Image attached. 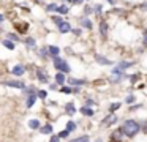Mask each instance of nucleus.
<instances>
[{
	"label": "nucleus",
	"mask_w": 147,
	"mask_h": 142,
	"mask_svg": "<svg viewBox=\"0 0 147 142\" xmlns=\"http://www.w3.org/2000/svg\"><path fill=\"white\" fill-rule=\"evenodd\" d=\"M122 133H123L125 136H128V137H133L136 133H139L141 129V125L138 122H134V120H125V123L122 125Z\"/></svg>",
	"instance_id": "nucleus-1"
},
{
	"label": "nucleus",
	"mask_w": 147,
	"mask_h": 142,
	"mask_svg": "<svg viewBox=\"0 0 147 142\" xmlns=\"http://www.w3.org/2000/svg\"><path fill=\"white\" fill-rule=\"evenodd\" d=\"M54 66L59 69V71H63V73H70V66L65 60L59 59V57H54Z\"/></svg>",
	"instance_id": "nucleus-2"
},
{
	"label": "nucleus",
	"mask_w": 147,
	"mask_h": 142,
	"mask_svg": "<svg viewBox=\"0 0 147 142\" xmlns=\"http://www.w3.org/2000/svg\"><path fill=\"white\" fill-rule=\"evenodd\" d=\"M3 85H7V87H14V88H26V84L21 81H5Z\"/></svg>",
	"instance_id": "nucleus-3"
},
{
	"label": "nucleus",
	"mask_w": 147,
	"mask_h": 142,
	"mask_svg": "<svg viewBox=\"0 0 147 142\" xmlns=\"http://www.w3.org/2000/svg\"><path fill=\"white\" fill-rule=\"evenodd\" d=\"M115 122H117V115L111 112V115H108L106 118H103L101 123H103L105 126H109V125H112V123H115Z\"/></svg>",
	"instance_id": "nucleus-4"
},
{
	"label": "nucleus",
	"mask_w": 147,
	"mask_h": 142,
	"mask_svg": "<svg viewBox=\"0 0 147 142\" xmlns=\"http://www.w3.org/2000/svg\"><path fill=\"white\" fill-rule=\"evenodd\" d=\"M122 76H123V73H122L119 68H115L114 71H112V74H111V81L112 82H119L122 79Z\"/></svg>",
	"instance_id": "nucleus-5"
},
{
	"label": "nucleus",
	"mask_w": 147,
	"mask_h": 142,
	"mask_svg": "<svg viewBox=\"0 0 147 142\" xmlns=\"http://www.w3.org/2000/svg\"><path fill=\"white\" fill-rule=\"evenodd\" d=\"M100 35H101L103 38L108 36V24H106V21L100 22Z\"/></svg>",
	"instance_id": "nucleus-6"
},
{
	"label": "nucleus",
	"mask_w": 147,
	"mask_h": 142,
	"mask_svg": "<svg viewBox=\"0 0 147 142\" xmlns=\"http://www.w3.org/2000/svg\"><path fill=\"white\" fill-rule=\"evenodd\" d=\"M11 73H13L14 76H22L24 73H26V68H24L22 65H16V66L13 68V71H11Z\"/></svg>",
	"instance_id": "nucleus-7"
},
{
	"label": "nucleus",
	"mask_w": 147,
	"mask_h": 142,
	"mask_svg": "<svg viewBox=\"0 0 147 142\" xmlns=\"http://www.w3.org/2000/svg\"><path fill=\"white\" fill-rule=\"evenodd\" d=\"M59 30H60L62 33H67V32L71 30V27H70V24H68L67 21H63V22H60V24H59Z\"/></svg>",
	"instance_id": "nucleus-8"
},
{
	"label": "nucleus",
	"mask_w": 147,
	"mask_h": 142,
	"mask_svg": "<svg viewBox=\"0 0 147 142\" xmlns=\"http://www.w3.org/2000/svg\"><path fill=\"white\" fill-rule=\"evenodd\" d=\"M95 59H96V62H98V63H101V65H112V62H111V60H108L106 57L98 55V54L95 55Z\"/></svg>",
	"instance_id": "nucleus-9"
},
{
	"label": "nucleus",
	"mask_w": 147,
	"mask_h": 142,
	"mask_svg": "<svg viewBox=\"0 0 147 142\" xmlns=\"http://www.w3.org/2000/svg\"><path fill=\"white\" fill-rule=\"evenodd\" d=\"M65 81H67V77H65L63 71H62V73H57V74H55V82H57L59 85H63Z\"/></svg>",
	"instance_id": "nucleus-10"
},
{
	"label": "nucleus",
	"mask_w": 147,
	"mask_h": 142,
	"mask_svg": "<svg viewBox=\"0 0 147 142\" xmlns=\"http://www.w3.org/2000/svg\"><path fill=\"white\" fill-rule=\"evenodd\" d=\"M14 43H16V41H13V40H8V38H7V40H3V46L7 47V49H11V50L14 49Z\"/></svg>",
	"instance_id": "nucleus-11"
},
{
	"label": "nucleus",
	"mask_w": 147,
	"mask_h": 142,
	"mask_svg": "<svg viewBox=\"0 0 147 142\" xmlns=\"http://www.w3.org/2000/svg\"><path fill=\"white\" fill-rule=\"evenodd\" d=\"M48 52L51 54L52 57H57V55H59V52H60V49H59L57 46H51V47L48 49Z\"/></svg>",
	"instance_id": "nucleus-12"
},
{
	"label": "nucleus",
	"mask_w": 147,
	"mask_h": 142,
	"mask_svg": "<svg viewBox=\"0 0 147 142\" xmlns=\"http://www.w3.org/2000/svg\"><path fill=\"white\" fill-rule=\"evenodd\" d=\"M35 100H36V95H35V93H33V95H29V96H27V107H32L33 103H35Z\"/></svg>",
	"instance_id": "nucleus-13"
},
{
	"label": "nucleus",
	"mask_w": 147,
	"mask_h": 142,
	"mask_svg": "<svg viewBox=\"0 0 147 142\" xmlns=\"http://www.w3.org/2000/svg\"><path fill=\"white\" fill-rule=\"evenodd\" d=\"M68 82H70L71 85H82V84H86V81H84V79H74V77H71Z\"/></svg>",
	"instance_id": "nucleus-14"
},
{
	"label": "nucleus",
	"mask_w": 147,
	"mask_h": 142,
	"mask_svg": "<svg viewBox=\"0 0 147 142\" xmlns=\"http://www.w3.org/2000/svg\"><path fill=\"white\" fill-rule=\"evenodd\" d=\"M81 112H82V114H84V115H89V117H92V115H93V114H95V112H93V110H92V109H90V107H89V106H84V107H82V109H81Z\"/></svg>",
	"instance_id": "nucleus-15"
},
{
	"label": "nucleus",
	"mask_w": 147,
	"mask_h": 142,
	"mask_svg": "<svg viewBox=\"0 0 147 142\" xmlns=\"http://www.w3.org/2000/svg\"><path fill=\"white\" fill-rule=\"evenodd\" d=\"M29 126H30L32 129H38V128H40V120H36V118L30 120V122H29Z\"/></svg>",
	"instance_id": "nucleus-16"
},
{
	"label": "nucleus",
	"mask_w": 147,
	"mask_h": 142,
	"mask_svg": "<svg viewBox=\"0 0 147 142\" xmlns=\"http://www.w3.org/2000/svg\"><path fill=\"white\" fill-rule=\"evenodd\" d=\"M65 109H67V112L70 114V115H73V114L76 112V109H74V104H73V103H68L67 106H65Z\"/></svg>",
	"instance_id": "nucleus-17"
},
{
	"label": "nucleus",
	"mask_w": 147,
	"mask_h": 142,
	"mask_svg": "<svg viewBox=\"0 0 147 142\" xmlns=\"http://www.w3.org/2000/svg\"><path fill=\"white\" fill-rule=\"evenodd\" d=\"M41 133H43V134H51V133H52V126L51 125L41 126Z\"/></svg>",
	"instance_id": "nucleus-18"
},
{
	"label": "nucleus",
	"mask_w": 147,
	"mask_h": 142,
	"mask_svg": "<svg viewBox=\"0 0 147 142\" xmlns=\"http://www.w3.org/2000/svg\"><path fill=\"white\" fill-rule=\"evenodd\" d=\"M36 76H38V79H40V81H41V82H46V81H48V77H46V74H45V73L41 71V69H40V71L36 73Z\"/></svg>",
	"instance_id": "nucleus-19"
},
{
	"label": "nucleus",
	"mask_w": 147,
	"mask_h": 142,
	"mask_svg": "<svg viewBox=\"0 0 147 142\" xmlns=\"http://www.w3.org/2000/svg\"><path fill=\"white\" fill-rule=\"evenodd\" d=\"M57 11L60 13V14H67V13H68V6L60 5V6H57Z\"/></svg>",
	"instance_id": "nucleus-20"
},
{
	"label": "nucleus",
	"mask_w": 147,
	"mask_h": 142,
	"mask_svg": "<svg viewBox=\"0 0 147 142\" xmlns=\"http://www.w3.org/2000/svg\"><path fill=\"white\" fill-rule=\"evenodd\" d=\"M71 142H89V136H81L78 139H73Z\"/></svg>",
	"instance_id": "nucleus-21"
},
{
	"label": "nucleus",
	"mask_w": 147,
	"mask_h": 142,
	"mask_svg": "<svg viewBox=\"0 0 147 142\" xmlns=\"http://www.w3.org/2000/svg\"><path fill=\"white\" fill-rule=\"evenodd\" d=\"M67 129H68V131H74V129H76V123L70 120V122H68V125H67Z\"/></svg>",
	"instance_id": "nucleus-22"
},
{
	"label": "nucleus",
	"mask_w": 147,
	"mask_h": 142,
	"mask_svg": "<svg viewBox=\"0 0 147 142\" xmlns=\"http://www.w3.org/2000/svg\"><path fill=\"white\" fill-rule=\"evenodd\" d=\"M82 27L92 28V22H90V19H84V21H82Z\"/></svg>",
	"instance_id": "nucleus-23"
},
{
	"label": "nucleus",
	"mask_w": 147,
	"mask_h": 142,
	"mask_svg": "<svg viewBox=\"0 0 147 142\" xmlns=\"http://www.w3.org/2000/svg\"><path fill=\"white\" fill-rule=\"evenodd\" d=\"M119 107H120V103H114V104H111V107H109V110H111V112L114 114V110H117Z\"/></svg>",
	"instance_id": "nucleus-24"
},
{
	"label": "nucleus",
	"mask_w": 147,
	"mask_h": 142,
	"mask_svg": "<svg viewBox=\"0 0 147 142\" xmlns=\"http://www.w3.org/2000/svg\"><path fill=\"white\" fill-rule=\"evenodd\" d=\"M133 63H130V62H120L119 63V68H128V66H131Z\"/></svg>",
	"instance_id": "nucleus-25"
},
{
	"label": "nucleus",
	"mask_w": 147,
	"mask_h": 142,
	"mask_svg": "<svg viewBox=\"0 0 147 142\" xmlns=\"http://www.w3.org/2000/svg\"><path fill=\"white\" fill-rule=\"evenodd\" d=\"M125 101H127L128 104H133V103H134V96H133V95H128L127 100H125Z\"/></svg>",
	"instance_id": "nucleus-26"
},
{
	"label": "nucleus",
	"mask_w": 147,
	"mask_h": 142,
	"mask_svg": "<svg viewBox=\"0 0 147 142\" xmlns=\"http://www.w3.org/2000/svg\"><path fill=\"white\" fill-rule=\"evenodd\" d=\"M68 134H70V131H68V129H65V131H60V133H59V136H60V139H62V137H67Z\"/></svg>",
	"instance_id": "nucleus-27"
},
{
	"label": "nucleus",
	"mask_w": 147,
	"mask_h": 142,
	"mask_svg": "<svg viewBox=\"0 0 147 142\" xmlns=\"http://www.w3.org/2000/svg\"><path fill=\"white\" fill-rule=\"evenodd\" d=\"M26 43L29 44V46H35V40H33V38H27Z\"/></svg>",
	"instance_id": "nucleus-28"
},
{
	"label": "nucleus",
	"mask_w": 147,
	"mask_h": 142,
	"mask_svg": "<svg viewBox=\"0 0 147 142\" xmlns=\"http://www.w3.org/2000/svg\"><path fill=\"white\" fill-rule=\"evenodd\" d=\"M48 9L49 11H54V9H57V5H55V3H51V5H48Z\"/></svg>",
	"instance_id": "nucleus-29"
},
{
	"label": "nucleus",
	"mask_w": 147,
	"mask_h": 142,
	"mask_svg": "<svg viewBox=\"0 0 147 142\" xmlns=\"http://www.w3.org/2000/svg\"><path fill=\"white\" fill-rule=\"evenodd\" d=\"M60 141V136H51V141L49 142H59Z\"/></svg>",
	"instance_id": "nucleus-30"
},
{
	"label": "nucleus",
	"mask_w": 147,
	"mask_h": 142,
	"mask_svg": "<svg viewBox=\"0 0 147 142\" xmlns=\"http://www.w3.org/2000/svg\"><path fill=\"white\" fill-rule=\"evenodd\" d=\"M38 96H40V98H46V96H48V93H46L45 90H40V92H38Z\"/></svg>",
	"instance_id": "nucleus-31"
},
{
	"label": "nucleus",
	"mask_w": 147,
	"mask_h": 142,
	"mask_svg": "<svg viewBox=\"0 0 147 142\" xmlns=\"http://www.w3.org/2000/svg\"><path fill=\"white\" fill-rule=\"evenodd\" d=\"M8 40H13V41H19V38H18L16 35H13V33H11V35H8Z\"/></svg>",
	"instance_id": "nucleus-32"
},
{
	"label": "nucleus",
	"mask_w": 147,
	"mask_h": 142,
	"mask_svg": "<svg viewBox=\"0 0 147 142\" xmlns=\"http://www.w3.org/2000/svg\"><path fill=\"white\" fill-rule=\"evenodd\" d=\"M60 90L63 92V93H70V92H71V88H70V87H62Z\"/></svg>",
	"instance_id": "nucleus-33"
},
{
	"label": "nucleus",
	"mask_w": 147,
	"mask_h": 142,
	"mask_svg": "<svg viewBox=\"0 0 147 142\" xmlns=\"http://www.w3.org/2000/svg\"><path fill=\"white\" fill-rule=\"evenodd\" d=\"M54 22H55V24H60V22H63V19H60V17H57V16H55V17H54Z\"/></svg>",
	"instance_id": "nucleus-34"
},
{
	"label": "nucleus",
	"mask_w": 147,
	"mask_h": 142,
	"mask_svg": "<svg viewBox=\"0 0 147 142\" xmlns=\"http://www.w3.org/2000/svg\"><path fill=\"white\" fill-rule=\"evenodd\" d=\"M101 9H103L101 5H96V6H95V13H101Z\"/></svg>",
	"instance_id": "nucleus-35"
},
{
	"label": "nucleus",
	"mask_w": 147,
	"mask_h": 142,
	"mask_svg": "<svg viewBox=\"0 0 147 142\" xmlns=\"http://www.w3.org/2000/svg\"><path fill=\"white\" fill-rule=\"evenodd\" d=\"M84 13H86V14H90V13H92V8H89V6H87L86 11H84Z\"/></svg>",
	"instance_id": "nucleus-36"
},
{
	"label": "nucleus",
	"mask_w": 147,
	"mask_h": 142,
	"mask_svg": "<svg viewBox=\"0 0 147 142\" xmlns=\"http://www.w3.org/2000/svg\"><path fill=\"white\" fill-rule=\"evenodd\" d=\"M82 2H84V0H73L74 5H79V3H82Z\"/></svg>",
	"instance_id": "nucleus-37"
},
{
	"label": "nucleus",
	"mask_w": 147,
	"mask_h": 142,
	"mask_svg": "<svg viewBox=\"0 0 147 142\" xmlns=\"http://www.w3.org/2000/svg\"><path fill=\"white\" fill-rule=\"evenodd\" d=\"M40 55L45 57V55H46V50H45V49H41V50H40Z\"/></svg>",
	"instance_id": "nucleus-38"
},
{
	"label": "nucleus",
	"mask_w": 147,
	"mask_h": 142,
	"mask_svg": "<svg viewBox=\"0 0 147 142\" xmlns=\"http://www.w3.org/2000/svg\"><path fill=\"white\" fill-rule=\"evenodd\" d=\"M87 106H93V101L92 100H87Z\"/></svg>",
	"instance_id": "nucleus-39"
},
{
	"label": "nucleus",
	"mask_w": 147,
	"mask_h": 142,
	"mask_svg": "<svg viewBox=\"0 0 147 142\" xmlns=\"http://www.w3.org/2000/svg\"><path fill=\"white\" fill-rule=\"evenodd\" d=\"M144 44H147V32L144 33Z\"/></svg>",
	"instance_id": "nucleus-40"
},
{
	"label": "nucleus",
	"mask_w": 147,
	"mask_h": 142,
	"mask_svg": "<svg viewBox=\"0 0 147 142\" xmlns=\"http://www.w3.org/2000/svg\"><path fill=\"white\" fill-rule=\"evenodd\" d=\"M142 8H144V9H147V2H146V3H144V5H142Z\"/></svg>",
	"instance_id": "nucleus-41"
},
{
	"label": "nucleus",
	"mask_w": 147,
	"mask_h": 142,
	"mask_svg": "<svg viewBox=\"0 0 147 142\" xmlns=\"http://www.w3.org/2000/svg\"><path fill=\"white\" fill-rule=\"evenodd\" d=\"M108 2H109V3H114V2H115V0H108Z\"/></svg>",
	"instance_id": "nucleus-42"
}]
</instances>
